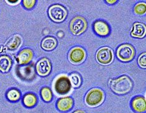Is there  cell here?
<instances>
[{"label": "cell", "instance_id": "obj_20", "mask_svg": "<svg viewBox=\"0 0 146 113\" xmlns=\"http://www.w3.org/2000/svg\"><path fill=\"white\" fill-rule=\"evenodd\" d=\"M7 98L11 101H16L20 98V93L17 89H12L8 92Z\"/></svg>", "mask_w": 146, "mask_h": 113}, {"label": "cell", "instance_id": "obj_28", "mask_svg": "<svg viewBox=\"0 0 146 113\" xmlns=\"http://www.w3.org/2000/svg\"><path fill=\"white\" fill-rule=\"evenodd\" d=\"M73 113H85L83 111H81V110H78L75 112H74Z\"/></svg>", "mask_w": 146, "mask_h": 113}, {"label": "cell", "instance_id": "obj_14", "mask_svg": "<svg viewBox=\"0 0 146 113\" xmlns=\"http://www.w3.org/2000/svg\"><path fill=\"white\" fill-rule=\"evenodd\" d=\"M22 43V39L19 35H15L9 38L6 43V47L9 51H15L20 47Z\"/></svg>", "mask_w": 146, "mask_h": 113}, {"label": "cell", "instance_id": "obj_16", "mask_svg": "<svg viewBox=\"0 0 146 113\" xmlns=\"http://www.w3.org/2000/svg\"><path fill=\"white\" fill-rule=\"evenodd\" d=\"M57 44V41L54 37H47L42 40L41 42V47L45 51H50L56 48Z\"/></svg>", "mask_w": 146, "mask_h": 113}, {"label": "cell", "instance_id": "obj_27", "mask_svg": "<svg viewBox=\"0 0 146 113\" xmlns=\"http://www.w3.org/2000/svg\"><path fill=\"white\" fill-rule=\"evenodd\" d=\"M106 2L108 3L109 5H113V4H114V3L117 2V1H115H115H106Z\"/></svg>", "mask_w": 146, "mask_h": 113}, {"label": "cell", "instance_id": "obj_3", "mask_svg": "<svg viewBox=\"0 0 146 113\" xmlns=\"http://www.w3.org/2000/svg\"><path fill=\"white\" fill-rule=\"evenodd\" d=\"M48 14L53 21L56 22H62L68 14L66 9L61 5H54L48 9Z\"/></svg>", "mask_w": 146, "mask_h": 113}, {"label": "cell", "instance_id": "obj_24", "mask_svg": "<svg viewBox=\"0 0 146 113\" xmlns=\"http://www.w3.org/2000/svg\"><path fill=\"white\" fill-rule=\"evenodd\" d=\"M137 62L140 67L142 68H146V52L142 53L139 55Z\"/></svg>", "mask_w": 146, "mask_h": 113}, {"label": "cell", "instance_id": "obj_1", "mask_svg": "<svg viewBox=\"0 0 146 113\" xmlns=\"http://www.w3.org/2000/svg\"><path fill=\"white\" fill-rule=\"evenodd\" d=\"M133 86L131 79L127 76H122L121 77L110 80V87L115 93L125 95L131 90Z\"/></svg>", "mask_w": 146, "mask_h": 113}, {"label": "cell", "instance_id": "obj_10", "mask_svg": "<svg viewBox=\"0 0 146 113\" xmlns=\"http://www.w3.org/2000/svg\"><path fill=\"white\" fill-rule=\"evenodd\" d=\"M94 30L96 34L100 36H106L110 32V28L108 23L101 20L94 22Z\"/></svg>", "mask_w": 146, "mask_h": 113}, {"label": "cell", "instance_id": "obj_11", "mask_svg": "<svg viewBox=\"0 0 146 113\" xmlns=\"http://www.w3.org/2000/svg\"><path fill=\"white\" fill-rule=\"evenodd\" d=\"M132 37L142 39L146 35V26L141 22H135L131 32Z\"/></svg>", "mask_w": 146, "mask_h": 113}, {"label": "cell", "instance_id": "obj_7", "mask_svg": "<svg viewBox=\"0 0 146 113\" xmlns=\"http://www.w3.org/2000/svg\"><path fill=\"white\" fill-rule=\"evenodd\" d=\"M114 55L112 50L108 47L99 49L96 53V59L100 64L107 65L113 60Z\"/></svg>", "mask_w": 146, "mask_h": 113}, {"label": "cell", "instance_id": "obj_8", "mask_svg": "<svg viewBox=\"0 0 146 113\" xmlns=\"http://www.w3.org/2000/svg\"><path fill=\"white\" fill-rule=\"evenodd\" d=\"M86 54L81 47H74L71 50L69 54V59L73 64H80L84 61Z\"/></svg>", "mask_w": 146, "mask_h": 113}, {"label": "cell", "instance_id": "obj_15", "mask_svg": "<svg viewBox=\"0 0 146 113\" xmlns=\"http://www.w3.org/2000/svg\"><path fill=\"white\" fill-rule=\"evenodd\" d=\"M73 100L70 97H65L59 99L57 102V107L61 111H68L72 108Z\"/></svg>", "mask_w": 146, "mask_h": 113}, {"label": "cell", "instance_id": "obj_17", "mask_svg": "<svg viewBox=\"0 0 146 113\" xmlns=\"http://www.w3.org/2000/svg\"><path fill=\"white\" fill-rule=\"evenodd\" d=\"M19 69V75L21 78L25 79H32L35 75V72L32 66H26L20 67Z\"/></svg>", "mask_w": 146, "mask_h": 113}, {"label": "cell", "instance_id": "obj_18", "mask_svg": "<svg viewBox=\"0 0 146 113\" xmlns=\"http://www.w3.org/2000/svg\"><path fill=\"white\" fill-rule=\"evenodd\" d=\"M11 60L7 55L0 56V71L2 72H8L11 66Z\"/></svg>", "mask_w": 146, "mask_h": 113}, {"label": "cell", "instance_id": "obj_19", "mask_svg": "<svg viewBox=\"0 0 146 113\" xmlns=\"http://www.w3.org/2000/svg\"><path fill=\"white\" fill-rule=\"evenodd\" d=\"M23 102H24L25 105L28 108L33 107L37 102V98H36L35 95L29 93L24 96V98H23Z\"/></svg>", "mask_w": 146, "mask_h": 113}, {"label": "cell", "instance_id": "obj_5", "mask_svg": "<svg viewBox=\"0 0 146 113\" xmlns=\"http://www.w3.org/2000/svg\"><path fill=\"white\" fill-rule=\"evenodd\" d=\"M135 56V49L129 44H122L117 50V58L122 62L131 61Z\"/></svg>", "mask_w": 146, "mask_h": 113}, {"label": "cell", "instance_id": "obj_6", "mask_svg": "<svg viewBox=\"0 0 146 113\" xmlns=\"http://www.w3.org/2000/svg\"><path fill=\"white\" fill-rule=\"evenodd\" d=\"M69 28L73 34L78 35L86 31L88 28V23L84 18L76 16L71 20Z\"/></svg>", "mask_w": 146, "mask_h": 113}, {"label": "cell", "instance_id": "obj_23", "mask_svg": "<svg viewBox=\"0 0 146 113\" xmlns=\"http://www.w3.org/2000/svg\"><path fill=\"white\" fill-rule=\"evenodd\" d=\"M41 94L42 98L43 99V100L46 101V102H49L52 99V93L51 89H49L48 87H44L43 88L41 89Z\"/></svg>", "mask_w": 146, "mask_h": 113}, {"label": "cell", "instance_id": "obj_13", "mask_svg": "<svg viewBox=\"0 0 146 113\" xmlns=\"http://www.w3.org/2000/svg\"><path fill=\"white\" fill-rule=\"evenodd\" d=\"M33 56V52L31 49H25L19 53L17 56L18 63L21 65L28 64L31 61Z\"/></svg>", "mask_w": 146, "mask_h": 113}, {"label": "cell", "instance_id": "obj_21", "mask_svg": "<svg viewBox=\"0 0 146 113\" xmlns=\"http://www.w3.org/2000/svg\"><path fill=\"white\" fill-rule=\"evenodd\" d=\"M134 12L138 15H144L146 13V3H139L135 6Z\"/></svg>", "mask_w": 146, "mask_h": 113}, {"label": "cell", "instance_id": "obj_22", "mask_svg": "<svg viewBox=\"0 0 146 113\" xmlns=\"http://www.w3.org/2000/svg\"><path fill=\"white\" fill-rule=\"evenodd\" d=\"M71 85L74 88H78L81 84V76L78 74H72L70 76Z\"/></svg>", "mask_w": 146, "mask_h": 113}, {"label": "cell", "instance_id": "obj_9", "mask_svg": "<svg viewBox=\"0 0 146 113\" xmlns=\"http://www.w3.org/2000/svg\"><path fill=\"white\" fill-rule=\"evenodd\" d=\"M36 68L38 74L40 76L48 75L51 70V62L47 58H42L38 62Z\"/></svg>", "mask_w": 146, "mask_h": 113}, {"label": "cell", "instance_id": "obj_25", "mask_svg": "<svg viewBox=\"0 0 146 113\" xmlns=\"http://www.w3.org/2000/svg\"><path fill=\"white\" fill-rule=\"evenodd\" d=\"M35 3L36 1L35 0H25L23 1V6H25V8L28 9H30L33 8V6L35 5Z\"/></svg>", "mask_w": 146, "mask_h": 113}, {"label": "cell", "instance_id": "obj_4", "mask_svg": "<svg viewBox=\"0 0 146 113\" xmlns=\"http://www.w3.org/2000/svg\"><path fill=\"white\" fill-rule=\"evenodd\" d=\"M71 81L68 76L62 75L56 79L54 83V89L58 95H64L68 94L71 91Z\"/></svg>", "mask_w": 146, "mask_h": 113}, {"label": "cell", "instance_id": "obj_2", "mask_svg": "<svg viewBox=\"0 0 146 113\" xmlns=\"http://www.w3.org/2000/svg\"><path fill=\"white\" fill-rule=\"evenodd\" d=\"M104 99V93L99 88H93L89 91L86 96V102L91 107H96L100 105Z\"/></svg>", "mask_w": 146, "mask_h": 113}, {"label": "cell", "instance_id": "obj_12", "mask_svg": "<svg viewBox=\"0 0 146 113\" xmlns=\"http://www.w3.org/2000/svg\"><path fill=\"white\" fill-rule=\"evenodd\" d=\"M132 107L134 110L139 113L146 111V99L142 96H137L131 102Z\"/></svg>", "mask_w": 146, "mask_h": 113}, {"label": "cell", "instance_id": "obj_26", "mask_svg": "<svg viewBox=\"0 0 146 113\" xmlns=\"http://www.w3.org/2000/svg\"><path fill=\"white\" fill-rule=\"evenodd\" d=\"M6 2L8 3L9 4H12V5H16V4H18V3L20 2V1H6Z\"/></svg>", "mask_w": 146, "mask_h": 113}]
</instances>
